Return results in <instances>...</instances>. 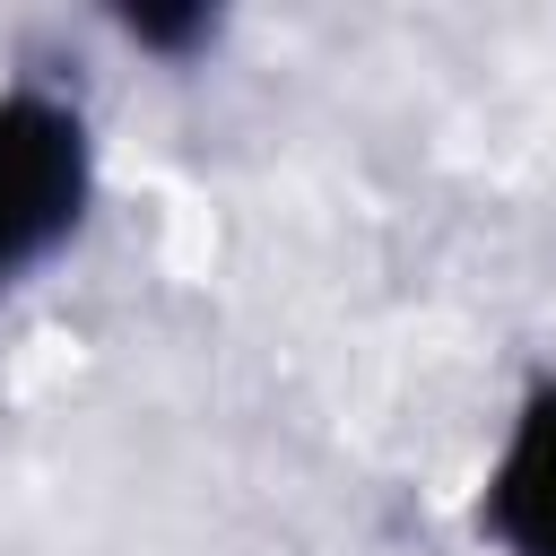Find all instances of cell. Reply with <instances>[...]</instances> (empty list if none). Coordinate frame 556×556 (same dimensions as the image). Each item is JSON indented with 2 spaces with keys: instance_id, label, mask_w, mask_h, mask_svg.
Wrapping results in <instances>:
<instances>
[{
  "instance_id": "1",
  "label": "cell",
  "mask_w": 556,
  "mask_h": 556,
  "mask_svg": "<svg viewBox=\"0 0 556 556\" xmlns=\"http://www.w3.org/2000/svg\"><path fill=\"white\" fill-rule=\"evenodd\" d=\"M96 139L52 87H0V295H17L87 217Z\"/></svg>"
},
{
  "instance_id": "2",
  "label": "cell",
  "mask_w": 556,
  "mask_h": 556,
  "mask_svg": "<svg viewBox=\"0 0 556 556\" xmlns=\"http://www.w3.org/2000/svg\"><path fill=\"white\" fill-rule=\"evenodd\" d=\"M478 530L504 556H556V374L521 391L478 486Z\"/></svg>"
},
{
  "instance_id": "3",
  "label": "cell",
  "mask_w": 556,
  "mask_h": 556,
  "mask_svg": "<svg viewBox=\"0 0 556 556\" xmlns=\"http://www.w3.org/2000/svg\"><path fill=\"white\" fill-rule=\"evenodd\" d=\"M122 26H130L139 43H156V52H182V43H200L217 17H208V9H130Z\"/></svg>"
}]
</instances>
